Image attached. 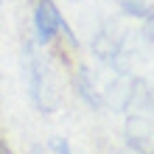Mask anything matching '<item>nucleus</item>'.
Wrapping results in <instances>:
<instances>
[{"mask_svg": "<svg viewBox=\"0 0 154 154\" xmlns=\"http://www.w3.org/2000/svg\"><path fill=\"white\" fill-rule=\"evenodd\" d=\"M34 154H39V151H34Z\"/></svg>", "mask_w": 154, "mask_h": 154, "instance_id": "nucleus-3", "label": "nucleus"}, {"mask_svg": "<svg viewBox=\"0 0 154 154\" xmlns=\"http://www.w3.org/2000/svg\"><path fill=\"white\" fill-rule=\"evenodd\" d=\"M34 25L42 42H51L59 31H65V20H62L59 8L53 6V0H39L37 11H34Z\"/></svg>", "mask_w": 154, "mask_h": 154, "instance_id": "nucleus-1", "label": "nucleus"}, {"mask_svg": "<svg viewBox=\"0 0 154 154\" xmlns=\"http://www.w3.org/2000/svg\"><path fill=\"white\" fill-rule=\"evenodd\" d=\"M0 154H11V149H8V146H6L3 140H0Z\"/></svg>", "mask_w": 154, "mask_h": 154, "instance_id": "nucleus-2", "label": "nucleus"}]
</instances>
